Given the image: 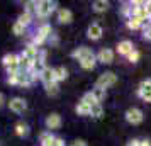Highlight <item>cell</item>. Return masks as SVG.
<instances>
[{
    "instance_id": "obj_16",
    "label": "cell",
    "mask_w": 151,
    "mask_h": 146,
    "mask_svg": "<svg viewBox=\"0 0 151 146\" xmlns=\"http://www.w3.org/2000/svg\"><path fill=\"white\" fill-rule=\"evenodd\" d=\"M66 78H68V70L65 68V66H58V68H55V80H56V83H60V82L66 80Z\"/></svg>"
},
{
    "instance_id": "obj_36",
    "label": "cell",
    "mask_w": 151,
    "mask_h": 146,
    "mask_svg": "<svg viewBox=\"0 0 151 146\" xmlns=\"http://www.w3.org/2000/svg\"><path fill=\"white\" fill-rule=\"evenodd\" d=\"M127 146H139V139H132V141H129Z\"/></svg>"
},
{
    "instance_id": "obj_5",
    "label": "cell",
    "mask_w": 151,
    "mask_h": 146,
    "mask_svg": "<svg viewBox=\"0 0 151 146\" xmlns=\"http://www.w3.org/2000/svg\"><path fill=\"white\" fill-rule=\"evenodd\" d=\"M9 109L12 112H15V114H22V112H26V109H27V102L21 97H14V99L9 100Z\"/></svg>"
},
{
    "instance_id": "obj_13",
    "label": "cell",
    "mask_w": 151,
    "mask_h": 146,
    "mask_svg": "<svg viewBox=\"0 0 151 146\" xmlns=\"http://www.w3.org/2000/svg\"><path fill=\"white\" fill-rule=\"evenodd\" d=\"M39 80H41L42 83H51V82H56L55 80V68H49V66H46V68L42 70V73L39 75Z\"/></svg>"
},
{
    "instance_id": "obj_7",
    "label": "cell",
    "mask_w": 151,
    "mask_h": 146,
    "mask_svg": "<svg viewBox=\"0 0 151 146\" xmlns=\"http://www.w3.org/2000/svg\"><path fill=\"white\" fill-rule=\"evenodd\" d=\"M93 51L87 46H80V48H76L73 53H71V58H75L78 61H83V60H88V58H93Z\"/></svg>"
},
{
    "instance_id": "obj_23",
    "label": "cell",
    "mask_w": 151,
    "mask_h": 146,
    "mask_svg": "<svg viewBox=\"0 0 151 146\" xmlns=\"http://www.w3.org/2000/svg\"><path fill=\"white\" fill-rule=\"evenodd\" d=\"M92 7L95 12H105L107 9H109V2H105V0H97L92 4Z\"/></svg>"
},
{
    "instance_id": "obj_30",
    "label": "cell",
    "mask_w": 151,
    "mask_h": 146,
    "mask_svg": "<svg viewBox=\"0 0 151 146\" xmlns=\"http://www.w3.org/2000/svg\"><path fill=\"white\" fill-rule=\"evenodd\" d=\"M144 37H146V39H150L151 41V22H148V24H146V26H144Z\"/></svg>"
},
{
    "instance_id": "obj_14",
    "label": "cell",
    "mask_w": 151,
    "mask_h": 146,
    "mask_svg": "<svg viewBox=\"0 0 151 146\" xmlns=\"http://www.w3.org/2000/svg\"><path fill=\"white\" fill-rule=\"evenodd\" d=\"M58 21L61 22V24H70V22L73 21V14H71V10L70 9H60L58 10Z\"/></svg>"
},
{
    "instance_id": "obj_35",
    "label": "cell",
    "mask_w": 151,
    "mask_h": 146,
    "mask_svg": "<svg viewBox=\"0 0 151 146\" xmlns=\"http://www.w3.org/2000/svg\"><path fill=\"white\" fill-rule=\"evenodd\" d=\"M144 100V102H151V92H148V93H144L143 97H141Z\"/></svg>"
},
{
    "instance_id": "obj_2",
    "label": "cell",
    "mask_w": 151,
    "mask_h": 146,
    "mask_svg": "<svg viewBox=\"0 0 151 146\" xmlns=\"http://www.w3.org/2000/svg\"><path fill=\"white\" fill-rule=\"evenodd\" d=\"M56 10V2H51V0H41L37 2V10H36V15L39 19H46Z\"/></svg>"
},
{
    "instance_id": "obj_8",
    "label": "cell",
    "mask_w": 151,
    "mask_h": 146,
    "mask_svg": "<svg viewBox=\"0 0 151 146\" xmlns=\"http://www.w3.org/2000/svg\"><path fill=\"white\" fill-rule=\"evenodd\" d=\"M104 31H102V26L99 24V22H92L87 29V36H88L92 41H99L100 37H102Z\"/></svg>"
},
{
    "instance_id": "obj_26",
    "label": "cell",
    "mask_w": 151,
    "mask_h": 146,
    "mask_svg": "<svg viewBox=\"0 0 151 146\" xmlns=\"http://www.w3.org/2000/svg\"><path fill=\"white\" fill-rule=\"evenodd\" d=\"M92 95H93V97H95V100L97 102H102L104 99H105V90H104V88H92Z\"/></svg>"
},
{
    "instance_id": "obj_21",
    "label": "cell",
    "mask_w": 151,
    "mask_h": 146,
    "mask_svg": "<svg viewBox=\"0 0 151 146\" xmlns=\"http://www.w3.org/2000/svg\"><path fill=\"white\" fill-rule=\"evenodd\" d=\"M126 26H127V29H132V31H136V29L143 27V26H144V22H143V21H139L137 17H131V19H127Z\"/></svg>"
},
{
    "instance_id": "obj_22",
    "label": "cell",
    "mask_w": 151,
    "mask_h": 146,
    "mask_svg": "<svg viewBox=\"0 0 151 146\" xmlns=\"http://www.w3.org/2000/svg\"><path fill=\"white\" fill-rule=\"evenodd\" d=\"M15 134H17V136H21V138L27 136V134H29L27 124H26V122H17V124H15Z\"/></svg>"
},
{
    "instance_id": "obj_4",
    "label": "cell",
    "mask_w": 151,
    "mask_h": 146,
    "mask_svg": "<svg viewBox=\"0 0 151 146\" xmlns=\"http://www.w3.org/2000/svg\"><path fill=\"white\" fill-rule=\"evenodd\" d=\"M19 60H21V56L17 55H12V53H9V55L4 56V60H2V63H4V66H5V70L9 71H17L19 68Z\"/></svg>"
},
{
    "instance_id": "obj_32",
    "label": "cell",
    "mask_w": 151,
    "mask_h": 146,
    "mask_svg": "<svg viewBox=\"0 0 151 146\" xmlns=\"http://www.w3.org/2000/svg\"><path fill=\"white\" fill-rule=\"evenodd\" d=\"M49 42H51L53 46H56V44H58V36H56V34H51V37H49Z\"/></svg>"
},
{
    "instance_id": "obj_6",
    "label": "cell",
    "mask_w": 151,
    "mask_h": 146,
    "mask_svg": "<svg viewBox=\"0 0 151 146\" xmlns=\"http://www.w3.org/2000/svg\"><path fill=\"white\" fill-rule=\"evenodd\" d=\"M126 121L131 124H141L143 122V111L137 107H131L126 112Z\"/></svg>"
},
{
    "instance_id": "obj_37",
    "label": "cell",
    "mask_w": 151,
    "mask_h": 146,
    "mask_svg": "<svg viewBox=\"0 0 151 146\" xmlns=\"http://www.w3.org/2000/svg\"><path fill=\"white\" fill-rule=\"evenodd\" d=\"M5 105V97H4V93H0V109Z\"/></svg>"
},
{
    "instance_id": "obj_38",
    "label": "cell",
    "mask_w": 151,
    "mask_h": 146,
    "mask_svg": "<svg viewBox=\"0 0 151 146\" xmlns=\"http://www.w3.org/2000/svg\"><path fill=\"white\" fill-rule=\"evenodd\" d=\"M146 10L150 14V21H151V2H146Z\"/></svg>"
},
{
    "instance_id": "obj_9",
    "label": "cell",
    "mask_w": 151,
    "mask_h": 146,
    "mask_svg": "<svg viewBox=\"0 0 151 146\" xmlns=\"http://www.w3.org/2000/svg\"><path fill=\"white\" fill-rule=\"evenodd\" d=\"M97 61L104 63V65H110V63L114 61V51L109 48H102L97 53Z\"/></svg>"
},
{
    "instance_id": "obj_11",
    "label": "cell",
    "mask_w": 151,
    "mask_h": 146,
    "mask_svg": "<svg viewBox=\"0 0 151 146\" xmlns=\"http://www.w3.org/2000/svg\"><path fill=\"white\" fill-rule=\"evenodd\" d=\"M39 48H36L34 44H27L26 48H24V51H22V56L24 58H27V60H31V61L34 63L37 58H39Z\"/></svg>"
},
{
    "instance_id": "obj_31",
    "label": "cell",
    "mask_w": 151,
    "mask_h": 146,
    "mask_svg": "<svg viewBox=\"0 0 151 146\" xmlns=\"http://www.w3.org/2000/svg\"><path fill=\"white\" fill-rule=\"evenodd\" d=\"M70 146H87V143H85L83 139H75V141H73Z\"/></svg>"
},
{
    "instance_id": "obj_34",
    "label": "cell",
    "mask_w": 151,
    "mask_h": 146,
    "mask_svg": "<svg viewBox=\"0 0 151 146\" xmlns=\"http://www.w3.org/2000/svg\"><path fill=\"white\" fill-rule=\"evenodd\" d=\"M139 146H151L150 139H139Z\"/></svg>"
},
{
    "instance_id": "obj_19",
    "label": "cell",
    "mask_w": 151,
    "mask_h": 146,
    "mask_svg": "<svg viewBox=\"0 0 151 146\" xmlns=\"http://www.w3.org/2000/svg\"><path fill=\"white\" fill-rule=\"evenodd\" d=\"M90 109H92V107L87 105L85 102H82V100H80V102L76 104V107H75V111H76L78 116H90Z\"/></svg>"
},
{
    "instance_id": "obj_24",
    "label": "cell",
    "mask_w": 151,
    "mask_h": 146,
    "mask_svg": "<svg viewBox=\"0 0 151 146\" xmlns=\"http://www.w3.org/2000/svg\"><path fill=\"white\" fill-rule=\"evenodd\" d=\"M95 65H97V56L80 61V66H82L83 70H93V68H95Z\"/></svg>"
},
{
    "instance_id": "obj_20",
    "label": "cell",
    "mask_w": 151,
    "mask_h": 146,
    "mask_svg": "<svg viewBox=\"0 0 151 146\" xmlns=\"http://www.w3.org/2000/svg\"><path fill=\"white\" fill-rule=\"evenodd\" d=\"M32 19H34V15H32V14H29V12H26V10H24V12H22V14L19 15L17 22H21V24L24 26V27H27L29 24L32 22Z\"/></svg>"
},
{
    "instance_id": "obj_18",
    "label": "cell",
    "mask_w": 151,
    "mask_h": 146,
    "mask_svg": "<svg viewBox=\"0 0 151 146\" xmlns=\"http://www.w3.org/2000/svg\"><path fill=\"white\" fill-rule=\"evenodd\" d=\"M44 88H46V93H48L49 97H56V95L60 93V83H56V82L46 83L44 85Z\"/></svg>"
},
{
    "instance_id": "obj_25",
    "label": "cell",
    "mask_w": 151,
    "mask_h": 146,
    "mask_svg": "<svg viewBox=\"0 0 151 146\" xmlns=\"http://www.w3.org/2000/svg\"><path fill=\"white\" fill-rule=\"evenodd\" d=\"M102 112H104L102 104H95V105H92V109H90V116L99 119V117H102Z\"/></svg>"
},
{
    "instance_id": "obj_28",
    "label": "cell",
    "mask_w": 151,
    "mask_h": 146,
    "mask_svg": "<svg viewBox=\"0 0 151 146\" xmlns=\"http://www.w3.org/2000/svg\"><path fill=\"white\" fill-rule=\"evenodd\" d=\"M26 29H27V27H24L21 22H15L14 26H12V31H14L15 36H22L24 32H26Z\"/></svg>"
},
{
    "instance_id": "obj_10",
    "label": "cell",
    "mask_w": 151,
    "mask_h": 146,
    "mask_svg": "<svg viewBox=\"0 0 151 146\" xmlns=\"http://www.w3.org/2000/svg\"><path fill=\"white\" fill-rule=\"evenodd\" d=\"M60 126H61V116L60 114H49L48 117H46V127H48L49 131H55V129H60Z\"/></svg>"
},
{
    "instance_id": "obj_29",
    "label": "cell",
    "mask_w": 151,
    "mask_h": 146,
    "mask_svg": "<svg viewBox=\"0 0 151 146\" xmlns=\"http://www.w3.org/2000/svg\"><path fill=\"white\" fill-rule=\"evenodd\" d=\"M139 51H136V49H134V51H132V53H129V56H127V60H129L131 63H137L139 61Z\"/></svg>"
},
{
    "instance_id": "obj_33",
    "label": "cell",
    "mask_w": 151,
    "mask_h": 146,
    "mask_svg": "<svg viewBox=\"0 0 151 146\" xmlns=\"http://www.w3.org/2000/svg\"><path fill=\"white\" fill-rule=\"evenodd\" d=\"M53 146H65V141H63L61 138H58V136H56V139H55V145Z\"/></svg>"
},
{
    "instance_id": "obj_27",
    "label": "cell",
    "mask_w": 151,
    "mask_h": 146,
    "mask_svg": "<svg viewBox=\"0 0 151 146\" xmlns=\"http://www.w3.org/2000/svg\"><path fill=\"white\" fill-rule=\"evenodd\" d=\"M82 102H85V104L90 105V107H92V105H95V104H100V102H97V100H95V97L92 95V92H88V93H85V95H83Z\"/></svg>"
},
{
    "instance_id": "obj_12",
    "label": "cell",
    "mask_w": 151,
    "mask_h": 146,
    "mask_svg": "<svg viewBox=\"0 0 151 146\" xmlns=\"http://www.w3.org/2000/svg\"><path fill=\"white\" fill-rule=\"evenodd\" d=\"M132 51H134V46H132V42L127 41V39H126V41H121L119 44H117V53L126 56V58H127L129 53H132Z\"/></svg>"
},
{
    "instance_id": "obj_1",
    "label": "cell",
    "mask_w": 151,
    "mask_h": 146,
    "mask_svg": "<svg viewBox=\"0 0 151 146\" xmlns=\"http://www.w3.org/2000/svg\"><path fill=\"white\" fill-rule=\"evenodd\" d=\"M51 34H53V27L49 26V24H41L39 27H37V32L34 34V37H32V42L31 44H34L36 48H39L41 44H44V41L46 39H49L51 37Z\"/></svg>"
},
{
    "instance_id": "obj_3",
    "label": "cell",
    "mask_w": 151,
    "mask_h": 146,
    "mask_svg": "<svg viewBox=\"0 0 151 146\" xmlns=\"http://www.w3.org/2000/svg\"><path fill=\"white\" fill-rule=\"evenodd\" d=\"M116 82H117L116 73H112V71H105V73H102L100 77L97 78L95 87H97V88H104V90H107L109 87L116 85Z\"/></svg>"
},
{
    "instance_id": "obj_15",
    "label": "cell",
    "mask_w": 151,
    "mask_h": 146,
    "mask_svg": "<svg viewBox=\"0 0 151 146\" xmlns=\"http://www.w3.org/2000/svg\"><path fill=\"white\" fill-rule=\"evenodd\" d=\"M56 136L51 134V131H44L39 134V141H41V146H53L55 145Z\"/></svg>"
},
{
    "instance_id": "obj_17",
    "label": "cell",
    "mask_w": 151,
    "mask_h": 146,
    "mask_svg": "<svg viewBox=\"0 0 151 146\" xmlns=\"http://www.w3.org/2000/svg\"><path fill=\"white\" fill-rule=\"evenodd\" d=\"M148 92H151V78L143 80V82L139 83V87H137V95H139V97H143L144 93H148Z\"/></svg>"
}]
</instances>
